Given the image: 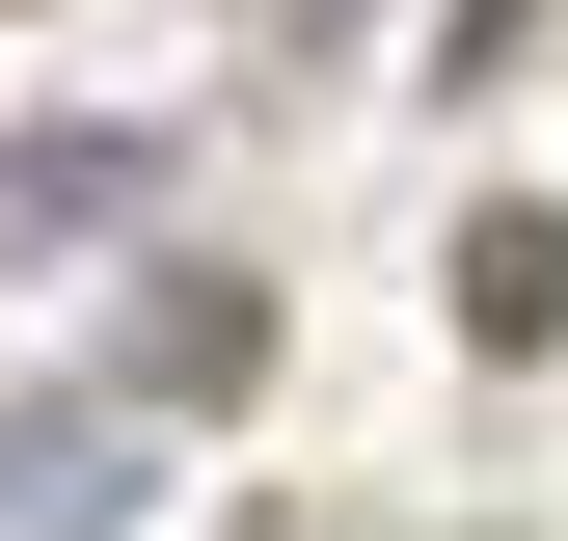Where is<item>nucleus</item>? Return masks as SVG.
Segmentation results:
<instances>
[{
  "label": "nucleus",
  "instance_id": "nucleus-1",
  "mask_svg": "<svg viewBox=\"0 0 568 541\" xmlns=\"http://www.w3.org/2000/svg\"><path fill=\"white\" fill-rule=\"evenodd\" d=\"M163 488V406H0V541H109Z\"/></svg>",
  "mask_w": 568,
  "mask_h": 541
},
{
  "label": "nucleus",
  "instance_id": "nucleus-2",
  "mask_svg": "<svg viewBox=\"0 0 568 541\" xmlns=\"http://www.w3.org/2000/svg\"><path fill=\"white\" fill-rule=\"evenodd\" d=\"M135 217H163V135H135V109L109 135H0V244H28V270L54 244H135Z\"/></svg>",
  "mask_w": 568,
  "mask_h": 541
},
{
  "label": "nucleus",
  "instance_id": "nucleus-3",
  "mask_svg": "<svg viewBox=\"0 0 568 541\" xmlns=\"http://www.w3.org/2000/svg\"><path fill=\"white\" fill-rule=\"evenodd\" d=\"M244 353H271V298H244V270H163V298H135V379H109V406H163V433H190V406H244Z\"/></svg>",
  "mask_w": 568,
  "mask_h": 541
},
{
  "label": "nucleus",
  "instance_id": "nucleus-4",
  "mask_svg": "<svg viewBox=\"0 0 568 541\" xmlns=\"http://www.w3.org/2000/svg\"><path fill=\"white\" fill-rule=\"evenodd\" d=\"M460 353H568V217H460Z\"/></svg>",
  "mask_w": 568,
  "mask_h": 541
},
{
  "label": "nucleus",
  "instance_id": "nucleus-5",
  "mask_svg": "<svg viewBox=\"0 0 568 541\" xmlns=\"http://www.w3.org/2000/svg\"><path fill=\"white\" fill-rule=\"evenodd\" d=\"M298 28H325V0H298Z\"/></svg>",
  "mask_w": 568,
  "mask_h": 541
}]
</instances>
